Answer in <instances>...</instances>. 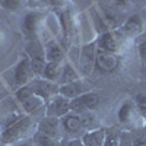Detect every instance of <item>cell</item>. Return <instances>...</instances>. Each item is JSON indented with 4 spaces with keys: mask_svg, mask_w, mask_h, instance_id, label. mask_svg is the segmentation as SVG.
<instances>
[{
    "mask_svg": "<svg viewBox=\"0 0 146 146\" xmlns=\"http://www.w3.org/2000/svg\"><path fill=\"white\" fill-rule=\"evenodd\" d=\"M31 126H32V120H31L29 115L21 117L16 123L3 129V131L0 133V142H2L3 145L12 146V145L23 140L27 137V135L29 133Z\"/></svg>",
    "mask_w": 146,
    "mask_h": 146,
    "instance_id": "6da1fadb",
    "label": "cell"
},
{
    "mask_svg": "<svg viewBox=\"0 0 146 146\" xmlns=\"http://www.w3.org/2000/svg\"><path fill=\"white\" fill-rule=\"evenodd\" d=\"M101 98L96 92H86L78 98L70 101V113L73 114H83V113H92L94 110L100 105Z\"/></svg>",
    "mask_w": 146,
    "mask_h": 146,
    "instance_id": "7a4b0ae2",
    "label": "cell"
},
{
    "mask_svg": "<svg viewBox=\"0 0 146 146\" xmlns=\"http://www.w3.org/2000/svg\"><path fill=\"white\" fill-rule=\"evenodd\" d=\"M35 78L34 73H32V69H31V62H29V57L27 54H23V57L19 60V63L16 64L15 70H13V82L15 85L19 88L25 86L29 82H32Z\"/></svg>",
    "mask_w": 146,
    "mask_h": 146,
    "instance_id": "3957f363",
    "label": "cell"
},
{
    "mask_svg": "<svg viewBox=\"0 0 146 146\" xmlns=\"http://www.w3.org/2000/svg\"><path fill=\"white\" fill-rule=\"evenodd\" d=\"M70 113V101L62 95H56L45 104V115L62 118Z\"/></svg>",
    "mask_w": 146,
    "mask_h": 146,
    "instance_id": "277c9868",
    "label": "cell"
},
{
    "mask_svg": "<svg viewBox=\"0 0 146 146\" xmlns=\"http://www.w3.org/2000/svg\"><path fill=\"white\" fill-rule=\"evenodd\" d=\"M98 45V50L117 54L120 51V32L118 31H107L98 36V40L95 41Z\"/></svg>",
    "mask_w": 146,
    "mask_h": 146,
    "instance_id": "5b68a950",
    "label": "cell"
},
{
    "mask_svg": "<svg viewBox=\"0 0 146 146\" xmlns=\"http://www.w3.org/2000/svg\"><path fill=\"white\" fill-rule=\"evenodd\" d=\"M31 83L32 86V91L35 95L41 96V98L48 102L53 96H56L58 94V85L57 83H53V82H48V80H44L41 78H35Z\"/></svg>",
    "mask_w": 146,
    "mask_h": 146,
    "instance_id": "8992f818",
    "label": "cell"
},
{
    "mask_svg": "<svg viewBox=\"0 0 146 146\" xmlns=\"http://www.w3.org/2000/svg\"><path fill=\"white\" fill-rule=\"evenodd\" d=\"M36 131L42 133V135L51 137L54 140H58L62 139V124H60V118H56V117H42L41 121L38 123V129Z\"/></svg>",
    "mask_w": 146,
    "mask_h": 146,
    "instance_id": "52a82bcc",
    "label": "cell"
},
{
    "mask_svg": "<svg viewBox=\"0 0 146 146\" xmlns=\"http://www.w3.org/2000/svg\"><path fill=\"white\" fill-rule=\"evenodd\" d=\"M86 92H91V88L83 79H79V80H75L72 83L58 86V95L64 96V98H67L69 101L75 100V98H78V96L86 94Z\"/></svg>",
    "mask_w": 146,
    "mask_h": 146,
    "instance_id": "ba28073f",
    "label": "cell"
},
{
    "mask_svg": "<svg viewBox=\"0 0 146 146\" xmlns=\"http://www.w3.org/2000/svg\"><path fill=\"white\" fill-rule=\"evenodd\" d=\"M95 64L100 70L102 72H114L118 64H120V58L117 54H111V53H105V51H101L98 50L96 51V58H95Z\"/></svg>",
    "mask_w": 146,
    "mask_h": 146,
    "instance_id": "9c48e42d",
    "label": "cell"
},
{
    "mask_svg": "<svg viewBox=\"0 0 146 146\" xmlns=\"http://www.w3.org/2000/svg\"><path fill=\"white\" fill-rule=\"evenodd\" d=\"M145 29V21L140 15H131L129 16L124 23L121 25L120 31L127 36H139Z\"/></svg>",
    "mask_w": 146,
    "mask_h": 146,
    "instance_id": "30bf717a",
    "label": "cell"
},
{
    "mask_svg": "<svg viewBox=\"0 0 146 146\" xmlns=\"http://www.w3.org/2000/svg\"><path fill=\"white\" fill-rule=\"evenodd\" d=\"M102 19L105 22V25L108 27V29H118L121 28V25L124 23V18H123V13L115 9L114 6H110V5H105V7L102 9Z\"/></svg>",
    "mask_w": 146,
    "mask_h": 146,
    "instance_id": "8fae6325",
    "label": "cell"
},
{
    "mask_svg": "<svg viewBox=\"0 0 146 146\" xmlns=\"http://www.w3.org/2000/svg\"><path fill=\"white\" fill-rule=\"evenodd\" d=\"M96 51H98V45L96 42H91L86 44L82 48V54H80V66L83 67V72L91 73V70L94 69L95 64V58H96Z\"/></svg>",
    "mask_w": 146,
    "mask_h": 146,
    "instance_id": "7c38bea8",
    "label": "cell"
},
{
    "mask_svg": "<svg viewBox=\"0 0 146 146\" xmlns=\"http://www.w3.org/2000/svg\"><path fill=\"white\" fill-rule=\"evenodd\" d=\"M44 57L48 63H62L64 60V50L57 41L50 40L44 47Z\"/></svg>",
    "mask_w": 146,
    "mask_h": 146,
    "instance_id": "4fadbf2b",
    "label": "cell"
},
{
    "mask_svg": "<svg viewBox=\"0 0 146 146\" xmlns=\"http://www.w3.org/2000/svg\"><path fill=\"white\" fill-rule=\"evenodd\" d=\"M60 124H62V130L67 133V135H78V133L83 130L79 115L73 113H69L60 118Z\"/></svg>",
    "mask_w": 146,
    "mask_h": 146,
    "instance_id": "5bb4252c",
    "label": "cell"
},
{
    "mask_svg": "<svg viewBox=\"0 0 146 146\" xmlns=\"http://www.w3.org/2000/svg\"><path fill=\"white\" fill-rule=\"evenodd\" d=\"M105 130L102 127L95 129V130H89L85 131L80 136V140L85 146H102L104 140H105Z\"/></svg>",
    "mask_w": 146,
    "mask_h": 146,
    "instance_id": "9a60e30c",
    "label": "cell"
},
{
    "mask_svg": "<svg viewBox=\"0 0 146 146\" xmlns=\"http://www.w3.org/2000/svg\"><path fill=\"white\" fill-rule=\"evenodd\" d=\"M79 79H80V76H79V73L75 70V67H73L70 63H64L62 66V73H60L57 85L62 86V85H67V83H72L75 80H79Z\"/></svg>",
    "mask_w": 146,
    "mask_h": 146,
    "instance_id": "2e32d148",
    "label": "cell"
},
{
    "mask_svg": "<svg viewBox=\"0 0 146 146\" xmlns=\"http://www.w3.org/2000/svg\"><path fill=\"white\" fill-rule=\"evenodd\" d=\"M117 115H118L120 123H123V124L131 123V121L135 120V117H136V105L133 102H130V101L124 102L123 105L120 107Z\"/></svg>",
    "mask_w": 146,
    "mask_h": 146,
    "instance_id": "e0dca14e",
    "label": "cell"
},
{
    "mask_svg": "<svg viewBox=\"0 0 146 146\" xmlns=\"http://www.w3.org/2000/svg\"><path fill=\"white\" fill-rule=\"evenodd\" d=\"M62 63H45V67L42 70V75L41 79L48 80V82H53L57 83L58 78H60V73H62Z\"/></svg>",
    "mask_w": 146,
    "mask_h": 146,
    "instance_id": "ac0fdd59",
    "label": "cell"
},
{
    "mask_svg": "<svg viewBox=\"0 0 146 146\" xmlns=\"http://www.w3.org/2000/svg\"><path fill=\"white\" fill-rule=\"evenodd\" d=\"M41 13H38V12H29V13L25 15V18H23V31H25L27 34H34L36 29H38L40 27V22H41Z\"/></svg>",
    "mask_w": 146,
    "mask_h": 146,
    "instance_id": "d6986e66",
    "label": "cell"
},
{
    "mask_svg": "<svg viewBox=\"0 0 146 146\" xmlns=\"http://www.w3.org/2000/svg\"><path fill=\"white\" fill-rule=\"evenodd\" d=\"M45 101L41 98V96H38V95H31L28 100H25L22 102V108H23V111H25L27 114H34V113H36L38 110H41V108H44L45 107Z\"/></svg>",
    "mask_w": 146,
    "mask_h": 146,
    "instance_id": "ffe728a7",
    "label": "cell"
},
{
    "mask_svg": "<svg viewBox=\"0 0 146 146\" xmlns=\"http://www.w3.org/2000/svg\"><path fill=\"white\" fill-rule=\"evenodd\" d=\"M79 118H80V123H82V129H85L86 131L100 129V121H98V118H96V115L94 113L79 114Z\"/></svg>",
    "mask_w": 146,
    "mask_h": 146,
    "instance_id": "44dd1931",
    "label": "cell"
},
{
    "mask_svg": "<svg viewBox=\"0 0 146 146\" xmlns=\"http://www.w3.org/2000/svg\"><path fill=\"white\" fill-rule=\"evenodd\" d=\"M32 140H34L35 146H60V142L58 140H54V139L42 135V133H40V131H35L34 133Z\"/></svg>",
    "mask_w": 146,
    "mask_h": 146,
    "instance_id": "7402d4cb",
    "label": "cell"
},
{
    "mask_svg": "<svg viewBox=\"0 0 146 146\" xmlns=\"http://www.w3.org/2000/svg\"><path fill=\"white\" fill-rule=\"evenodd\" d=\"M31 95H34V91H32V86H31V83L25 85V86H22L19 88L16 92H15V96H16V100L22 104L25 100H28Z\"/></svg>",
    "mask_w": 146,
    "mask_h": 146,
    "instance_id": "603a6c76",
    "label": "cell"
},
{
    "mask_svg": "<svg viewBox=\"0 0 146 146\" xmlns=\"http://www.w3.org/2000/svg\"><path fill=\"white\" fill-rule=\"evenodd\" d=\"M137 54L139 58L142 60V63L146 64V36L140 38V41L137 42Z\"/></svg>",
    "mask_w": 146,
    "mask_h": 146,
    "instance_id": "cb8c5ba5",
    "label": "cell"
},
{
    "mask_svg": "<svg viewBox=\"0 0 146 146\" xmlns=\"http://www.w3.org/2000/svg\"><path fill=\"white\" fill-rule=\"evenodd\" d=\"M136 107L139 108V111L146 115V94L140 92L136 95Z\"/></svg>",
    "mask_w": 146,
    "mask_h": 146,
    "instance_id": "d4e9b609",
    "label": "cell"
},
{
    "mask_svg": "<svg viewBox=\"0 0 146 146\" xmlns=\"http://www.w3.org/2000/svg\"><path fill=\"white\" fill-rule=\"evenodd\" d=\"M102 146H118V136L115 135H105V140Z\"/></svg>",
    "mask_w": 146,
    "mask_h": 146,
    "instance_id": "484cf974",
    "label": "cell"
},
{
    "mask_svg": "<svg viewBox=\"0 0 146 146\" xmlns=\"http://www.w3.org/2000/svg\"><path fill=\"white\" fill-rule=\"evenodd\" d=\"M118 146H133V142L127 133H121V136L118 137Z\"/></svg>",
    "mask_w": 146,
    "mask_h": 146,
    "instance_id": "4316f807",
    "label": "cell"
},
{
    "mask_svg": "<svg viewBox=\"0 0 146 146\" xmlns=\"http://www.w3.org/2000/svg\"><path fill=\"white\" fill-rule=\"evenodd\" d=\"M21 5V2H2V6L7 7L9 10H16V7H19Z\"/></svg>",
    "mask_w": 146,
    "mask_h": 146,
    "instance_id": "83f0119b",
    "label": "cell"
},
{
    "mask_svg": "<svg viewBox=\"0 0 146 146\" xmlns=\"http://www.w3.org/2000/svg\"><path fill=\"white\" fill-rule=\"evenodd\" d=\"M64 146H85V145L82 143L80 137H75V139H69V140L64 143Z\"/></svg>",
    "mask_w": 146,
    "mask_h": 146,
    "instance_id": "f1b7e54d",
    "label": "cell"
},
{
    "mask_svg": "<svg viewBox=\"0 0 146 146\" xmlns=\"http://www.w3.org/2000/svg\"><path fill=\"white\" fill-rule=\"evenodd\" d=\"M12 146H35V143H34V140L23 139V140H21V142H18V143H15V145H12Z\"/></svg>",
    "mask_w": 146,
    "mask_h": 146,
    "instance_id": "f546056e",
    "label": "cell"
},
{
    "mask_svg": "<svg viewBox=\"0 0 146 146\" xmlns=\"http://www.w3.org/2000/svg\"><path fill=\"white\" fill-rule=\"evenodd\" d=\"M133 146H146V137H137L133 140Z\"/></svg>",
    "mask_w": 146,
    "mask_h": 146,
    "instance_id": "4dcf8cb0",
    "label": "cell"
},
{
    "mask_svg": "<svg viewBox=\"0 0 146 146\" xmlns=\"http://www.w3.org/2000/svg\"><path fill=\"white\" fill-rule=\"evenodd\" d=\"M0 38H2V32H0Z\"/></svg>",
    "mask_w": 146,
    "mask_h": 146,
    "instance_id": "1f68e13d",
    "label": "cell"
}]
</instances>
